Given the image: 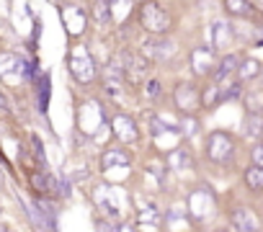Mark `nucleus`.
<instances>
[{"mask_svg": "<svg viewBox=\"0 0 263 232\" xmlns=\"http://www.w3.org/2000/svg\"><path fill=\"white\" fill-rule=\"evenodd\" d=\"M93 204L96 209L106 217V219H114V222H121L126 217V191L121 186H114V183H98L93 188Z\"/></svg>", "mask_w": 263, "mask_h": 232, "instance_id": "1", "label": "nucleus"}, {"mask_svg": "<svg viewBox=\"0 0 263 232\" xmlns=\"http://www.w3.org/2000/svg\"><path fill=\"white\" fill-rule=\"evenodd\" d=\"M204 155L209 163L219 165V168H227L235 163L237 158V142L230 132L224 129H212L206 134V142H204Z\"/></svg>", "mask_w": 263, "mask_h": 232, "instance_id": "2", "label": "nucleus"}, {"mask_svg": "<svg viewBox=\"0 0 263 232\" xmlns=\"http://www.w3.org/2000/svg\"><path fill=\"white\" fill-rule=\"evenodd\" d=\"M186 211H189L194 224L209 222L212 214L217 211V194L212 191V186H206V183L194 186L189 191V199H186Z\"/></svg>", "mask_w": 263, "mask_h": 232, "instance_id": "3", "label": "nucleus"}, {"mask_svg": "<svg viewBox=\"0 0 263 232\" xmlns=\"http://www.w3.org/2000/svg\"><path fill=\"white\" fill-rule=\"evenodd\" d=\"M137 18H140V26L153 36H165L173 26L171 13L165 8H160L155 0H145V3L140 6V11H137Z\"/></svg>", "mask_w": 263, "mask_h": 232, "instance_id": "4", "label": "nucleus"}, {"mask_svg": "<svg viewBox=\"0 0 263 232\" xmlns=\"http://www.w3.org/2000/svg\"><path fill=\"white\" fill-rule=\"evenodd\" d=\"M67 67H70V72H72V78L78 83H90L96 78V62H93V57H90V52L85 47H78V49L70 52Z\"/></svg>", "mask_w": 263, "mask_h": 232, "instance_id": "5", "label": "nucleus"}, {"mask_svg": "<svg viewBox=\"0 0 263 232\" xmlns=\"http://www.w3.org/2000/svg\"><path fill=\"white\" fill-rule=\"evenodd\" d=\"M147 70H150V62H147L145 54H135V52H124L121 54V75H124L126 83H132V85L145 83Z\"/></svg>", "mask_w": 263, "mask_h": 232, "instance_id": "6", "label": "nucleus"}, {"mask_svg": "<svg viewBox=\"0 0 263 232\" xmlns=\"http://www.w3.org/2000/svg\"><path fill=\"white\" fill-rule=\"evenodd\" d=\"M103 124H106V113H103L101 103L85 101V103L80 106V113H78V127H80V132H85L88 137H93Z\"/></svg>", "mask_w": 263, "mask_h": 232, "instance_id": "7", "label": "nucleus"}, {"mask_svg": "<svg viewBox=\"0 0 263 232\" xmlns=\"http://www.w3.org/2000/svg\"><path fill=\"white\" fill-rule=\"evenodd\" d=\"M230 227L235 232H260V217L253 206H245V204H237L232 206L230 211Z\"/></svg>", "mask_w": 263, "mask_h": 232, "instance_id": "8", "label": "nucleus"}, {"mask_svg": "<svg viewBox=\"0 0 263 232\" xmlns=\"http://www.w3.org/2000/svg\"><path fill=\"white\" fill-rule=\"evenodd\" d=\"M173 101H176V108H181L186 116H194L201 106V93L194 83H178L176 93H173Z\"/></svg>", "mask_w": 263, "mask_h": 232, "instance_id": "9", "label": "nucleus"}, {"mask_svg": "<svg viewBox=\"0 0 263 232\" xmlns=\"http://www.w3.org/2000/svg\"><path fill=\"white\" fill-rule=\"evenodd\" d=\"M111 132L114 137L121 142V145H135L140 142V129H137V122L132 119L129 113H116L111 119Z\"/></svg>", "mask_w": 263, "mask_h": 232, "instance_id": "10", "label": "nucleus"}, {"mask_svg": "<svg viewBox=\"0 0 263 232\" xmlns=\"http://www.w3.org/2000/svg\"><path fill=\"white\" fill-rule=\"evenodd\" d=\"M60 18H62V26H65V31L70 36H80L88 29V13L80 6H72V3L70 6H62L60 8Z\"/></svg>", "mask_w": 263, "mask_h": 232, "instance_id": "11", "label": "nucleus"}, {"mask_svg": "<svg viewBox=\"0 0 263 232\" xmlns=\"http://www.w3.org/2000/svg\"><path fill=\"white\" fill-rule=\"evenodd\" d=\"M189 62H191V70H194L196 78H209V75H214L217 57H214V49H212V47H194L191 54H189Z\"/></svg>", "mask_w": 263, "mask_h": 232, "instance_id": "12", "label": "nucleus"}, {"mask_svg": "<svg viewBox=\"0 0 263 232\" xmlns=\"http://www.w3.org/2000/svg\"><path fill=\"white\" fill-rule=\"evenodd\" d=\"M142 54H147V60L163 62V60H168V57L176 54V44L168 36H153L150 42L142 44Z\"/></svg>", "mask_w": 263, "mask_h": 232, "instance_id": "13", "label": "nucleus"}, {"mask_svg": "<svg viewBox=\"0 0 263 232\" xmlns=\"http://www.w3.org/2000/svg\"><path fill=\"white\" fill-rule=\"evenodd\" d=\"M31 181V188L42 196H60V181L49 173V170H34L29 176Z\"/></svg>", "mask_w": 263, "mask_h": 232, "instance_id": "14", "label": "nucleus"}, {"mask_svg": "<svg viewBox=\"0 0 263 232\" xmlns=\"http://www.w3.org/2000/svg\"><path fill=\"white\" fill-rule=\"evenodd\" d=\"M165 165H168V170H173V173L191 170V168H194V155H191V150H189L186 145L173 147V150L165 155Z\"/></svg>", "mask_w": 263, "mask_h": 232, "instance_id": "15", "label": "nucleus"}, {"mask_svg": "<svg viewBox=\"0 0 263 232\" xmlns=\"http://www.w3.org/2000/svg\"><path fill=\"white\" fill-rule=\"evenodd\" d=\"M240 54H235V52H227L219 62H217V67H214V83H227V80H235V75H237V65H240Z\"/></svg>", "mask_w": 263, "mask_h": 232, "instance_id": "16", "label": "nucleus"}, {"mask_svg": "<svg viewBox=\"0 0 263 232\" xmlns=\"http://www.w3.org/2000/svg\"><path fill=\"white\" fill-rule=\"evenodd\" d=\"M129 163H132V155H129V150H124V147H108V150L101 155V170L126 168Z\"/></svg>", "mask_w": 263, "mask_h": 232, "instance_id": "17", "label": "nucleus"}, {"mask_svg": "<svg viewBox=\"0 0 263 232\" xmlns=\"http://www.w3.org/2000/svg\"><path fill=\"white\" fill-rule=\"evenodd\" d=\"M232 26L227 21H214L212 24V49L214 52H222L232 44Z\"/></svg>", "mask_w": 263, "mask_h": 232, "instance_id": "18", "label": "nucleus"}, {"mask_svg": "<svg viewBox=\"0 0 263 232\" xmlns=\"http://www.w3.org/2000/svg\"><path fill=\"white\" fill-rule=\"evenodd\" d=\"M242 134L248 140H263V111H248L242 119Z\"/></svg>", "mask_w": 263, "mask_h": 232, "instance_id": "19", "label": "nucleus"}, {"mask_svg": "<svg viewBox=\"0 0 263 232\" xmlns=\"http://www.w3.org/2000/svg\"><path fill=\"white\" fill-rule=\"evenodd\" d=\"M163 224L168 227V232H181V227H189V224H194V222H191V217H189L186 209L171 206V209L165 211V217H163Z\"/></svg>", "mask_w": 263, "mask_h": 232, "instance_id": "20", "label": "nucleus"}, {"mask_svg": "<svg viewBox=\"0 0 263 232\" xmlns=\"http://www.w3.org/2000/svg\"><path fill=\"white\" fill-rule=\"evenodd\" d=\"M222 6L230 16H237V18H253L258 13V8L250 0H222Z\"/></svg>", "mask_w": 263, "mask_h": 232, "instance_id": "21", "label": "nucleus"}, {"mask_svg": "<svg viewBox=\"0 0 263 232\" xmlns=\"http://www.w3.org/2000/svg\"><path fill=\"white\" fill-rule=\"evenodd\" d=\"M263 72V67H260V62L255 60V57H242L240 60V65H237V80L240 83H248V80H255L258 75Z\"/></svg>", "mask_w": 263, "mask_h": 232, "instance_id": "22", "label": "nucleus"}, {"mask_svg": "<svg viewBox=\"0 0 263 232\" xmlns=\"http://www.w3.org/2000/svg\"><path fill=\"white\" fill-rule=\"evenodd\" d=\"M242 183L250 194H263V168L258 165H248L242 170Z\"/></svg>", "mask_w": 263, "mask_h": 232, "instance_id": "23", "label": "nucleus"}, {"mask_svg": "<svg viewBox=\"0 0 263 232\" xmlns=\"http://www.w3.org/2000/svg\"><path fill=\"white\" fill-rule=\"evenodd\" d=\"M24 60L13 52H0V78H11L16 72H21Z\"/></svg>", "mask_w": 263, "mask_h": 232, "instance_id": "24", "label": "nucleus"}, {"mask_svg": "<svg viewBox=\"0 0 263 232\" xmlns=\"http://www.w3.org/2000/svg\"><path fill=\"white\" fill-rule=\"evenodd\" d=\"M222 103V85L219 83H209L201 90V106L204 108H217Z\"/></svg>", "mask_w": 263, "mask_h": 232, "instance_id": "25", "label": "nucleus"}, {"mask_svg": "<svg viewBox=\"0 0 263 232\" xmlns=\"http://www.w3.org/2000/svg\"><path fill=\"white\" fill-rule=\"evenodd\" d=\"M96 21H98L101 26L114 21V16H111V3H108V0H98V3H96Z\"/></svg>", "mask_w": 263, "mask_h": 232, "instance_id": "26", "label": "nucleus"}, {"mask_svg": "<svg viewBox=\"0 0 263 232\" xmlns=\"http://www.w3.org/2000/svg\"><path fill=\"white\" fill-rule=\"evenodd\" d=\"M49 106V75H44V80L39 83V108L47 111Z\"/></svg>", "mask_w": 263, "mask_h": 232, "instance_id": "27", "label": "nucleus"}, {"mask_svg": "<svg viewBox=\"0 0 263 232\" xmlns=\"http://www.w3.org/2000/svg\"><path fill=\"white\" fill-rule=\"evenodd\" d=\"M163 85H160V80L158 78H150V80H145V95L147 98H158L163 90H160Z\"/></svg>", "mask_w": 263, "mask_h": 232, "instance_id": "28", "label": "nucleus"}, {"mask_svg": "<svg viewBox=\"0 0 263 232\" xmlns=\"http://www.w3.org/2000/svg\"><path fill=\"white\" fill-rule=\"evenodd\" d=\"M31 145H34V155H36V160L42 163V170H47V155H44V145L39 142V137H36V134H31Z\"/></svg>", "mask_w": 263, "mask_h": 232, "instance_id": "29", "label": "nucleus"}, {"mask_svg": "<svg viewBox=\"0 0 263 232\" xmlns=\"http://www.w3.org/2000/svg\"><path fill=\"white\" fill-rule=\"evenodd\" d=\"M250 165L263 168V142H255V145L250 147Z\"/></svg>", "mask_w": 263, "mask_h": 232, "instance_id": "30", "label": "nucleus"}, {"mask_svg": "<svg viewBox=\"0 0 263 232\" xmlns=\"http://www.w3.org/2000/svg\"><path fill=\"white\" fill-rule=\"evenodd\" d=\"M147 173L158 181V186H165V165H147Z\"/></svg>", "mask_w": 263, "mask_h": 232, "instance_id": "31", "label": "nucleus"}, {"mask_svg": "<svg viewBox=\"0 0 263 232\" xmlns=\"http://www.w3.org/2000/svg\"><path fill=\"white\" fill-rule=\"evenodd\" d=\"M96 229L98 232H119V222H114V219H96Z\"/></svg>", "mask_w": 263, "mask_h": 232, "instance_id": "32", "label": "nucleus"}, {"mask_svg": "<svg viewBox=\"0 0 263 232\" xmlns=\"http://www.w3.org/2000/svg\"><path fill=\"white\" fill-rule=\"evenodd\" d=\"M196 127H199V122L194 119V116H186V122L181 124V134H189V137H191V134L196 132Z\"/></svg>", "mask_w": 263, "mask_h": 232, "instance_id": "33", "label": "nucleus"}, {"mask_svg": "<svg viewBox=\"0 0 263 232\" xmlns=\"http://www.w3.org/2000/svg\"><path fill=\"white\" fill-rule=\"evenodd\" d=\"M119 232H137V224H132V222H119Z\"/></svg>", "mask_w": 263, "mask_h": 232, "instance_id": "34", "label": "nucleus"}, {"mask_svg": "<svg viewBox=\"0 0 263 232\" xmlns=\"http://www.w3.org/2000/svg\"><path fill=\"white\" fill-rule=\"evenodd\" d=\"M6 113H8V98L0 93V116H6Z\"/></svg>", "mask_w": 263, "mask_h": 232, "instance_id": "35", "label": "nucleus"}, {"mask_svg": "<svg viewBox=\"0 0 263 232\" xmlns=\"http://www.w3.org/2000/svg\"><path fill=\"white\" fill-rule=\"evenodd\" d=\"M255 42L263 47V24H258V26H255Z\"/></svg>", "mask_w": 263, "mask_h": 232, "instance_id": "36", "label": "nucleus"}, {"mask_svg": "<svg viewBox=\"0 0 263 232\" xmlns=\"http://www.w3.org/2000/svg\"><path fill=\"white\" fill-rule=\"evenodd\" d=\"M217 232H235V229H232V227H219Z\"/></svg>", "mask_w": 263, "mask_h": 232, "instance_id": "37", "label": "nucleus"}, {"mask_svg": "<svg viewBox=\"0 0 263 232\" xmlns=\"http://www.w3.org/2000/svg\"><path fill=\"white\" fill-rule=\"evenodd\" d=\"M3 181H6V176H3V170H0V186H3Z\"/></svg>", "mask_w": 263, "mask_h": 232, "instance_id": "38", "label": "nucleus"}, {"mask_svg": "<svg viewBox=\"0 0 263 232\" xmlns=\"http://www.w3.org/2000/svg\"><path fill=\"white\" fill-rule=\"evenodd\" d=\"M0 232H8V227H6V224H0Z\"/></svg>", "mask_w": 263, "mask_h": 232, "instance_id": "39", "label": "nucleus"}, {"mask_svg": "<svg viewBox=\"0 0 263 232\" xmlns=\"http://www.w3.org/2000/svg\"><path fill=\"white\" fill-rule=\"evenodd\" d=\"M260 75H263V72H260Z\"/></svg>", "mask_w": 263, "mask_h": 232, "instance_id": "40", "label": "nucleus"}]
</instances>
